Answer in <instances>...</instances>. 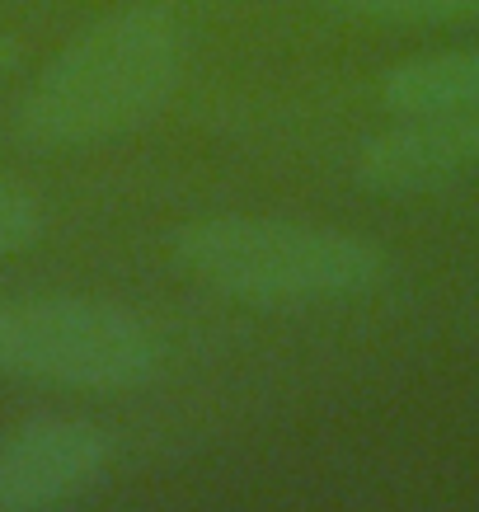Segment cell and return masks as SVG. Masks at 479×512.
<instances>
[{"instance_id":"cell-1","label":"cell","mask_w":479,"mask_h":512,"mask_svg":"<svg viewBox=\"0 0 479 512\" xmlns=\"http://www.w3.org/2000/svg\"><path fill=\"white\" fill-rule=\"evenodd\" d=\"M179 76V19L165 5H123L80 29L38 71L19 104V137L38 151H80L127 137L170 104Z\"/></svg>"},{"instance_id":"cell-2","label":"cell","mask_w":479,"mask_h":512,"mask_svg":"<svg viewBox=\"0 0 479 512\" xmlns=\"http://www.w3.org/2000/svg\"><path fill=\"white\" fill-rule=\"evenodd\" d=\"M179 268L235 301H343L386 278V249L367 235L287 217H202L170 235Z\"/></svg>"},{"instance_id":"cell-3","label":"cell","mask_w":479,"mask_h":512,"mask_svg":"<svg viewBox=\"0 0 479 512\" xmlns=\"http://www.w3.org/2000/svg\"><path fill=\"white\" fill-rule=\"evenodd\" d=\"M165 362V343L137 311L94 296L0 301V376L66 390H137Z\"/></svg>"},{"instance_id":"cell-4","label":"cell","mask_w":479,"mask_h":512,"mask_svg":"<svg viewBox=\"0 0 479 512\" xmlns=\"http://www.w3.org/2000/svg\"><path fill=\"white\" fill-rule=\"evenodd\" d=\"M113 437L85 419L33 414L0 437V512H52L104 480Z\"/></svg>"},{"instance_id":"cell-5","label":"cell","mask_w":479,"mask_h":512,"mask_svg":"<svg viewBox=\"0 0 479 512\" xmlns=\"http://www.w3.org/2000/svg\"><path fill=\"white\" fill-rule=\"evenodd\" d=\"M479 165V104L418 113L357 151V184L371 193H423Z\"/></svg>"},{"instance_id":"cell-6","label":"cell","mask_w":479,"mask_h":512,"mask_svg":"<svg viewBox=\"0 0 479 512\" xmlns=\"http://www.w3.org/2000/svg\"><path fill=\"white\" fill-rule=\"evenodd\" d=\"M381 104L395 118H418V113H447L479 104V47H456V52H428L409 62L390 66L381 76Z\"/></svg>"},{"instance_id":"cell-7","label":"cell","mask_w":479,"mask_h":512,"mask_svg":"<svg viewBox=\"0 0 479 512\" xmlns=\"http://www.w3.org/2000/svg\"><path fill=\"white\" fill-rule=\"evenodd\" d=\"M334 15L362 24H456L479 19V0H325Z\"/></svg>"},{"instance_id":"cell-8","label":"cell","mask_w":479,"mask_h":512,"mask_svg":"<svg viewBox=\"0 0 479 512\" xmlns=\"http://www.w3.org/2000/svg\"><path fill=\"white\" fill-rule=\"evenodd\" d=\"M47 231L43 198L33 193L19 174L0 170V259H15L24 249H33Z\"/></svg>"},{"instance_id":"cell-9","label":"cell","mask_w":479,"mask_h":512,"mask_svg":"<svg viewBox=\"0 0 479 512\" xmlns=\"http://www.w3.org/2000/svg\"><path fill=\"white\" fill-rule=\"evenodd\" d=\"M15 66H19V43L0 33V76H5V71H15Z\"/></svg>"}]
</instances>
